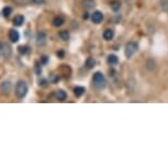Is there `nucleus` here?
Returning <instances> with one entry per match:
<instances>
[{
    "instance_id": "nucleus-15",
    "label": "nucleus",
    "mask_w": 168,
    "mask_h": 168,
    "mask_svg": "<svg viewBox=\"0 0 168 168\" xmlns=\"http://www.w3.org/2000/svg\"><path fill=\"white\" fill-rule=\"evenodd\" d=\"M85 91H86V89L84 87H75L74 88V93L76 97H81L85 93Z\"/></svg>"
},
{
    "instance_id": "nucleus-4",
    "label": "nucleus",
    "mask_w": 168,
    "mask_h": 168,
    "mask_svg": "<svg viewBox=\"0 0 168 168\" xmlns=\"http://www.w3.org/2000/svg\"><path fill=\"white\" fill-rule=\"evenodd\" d=\"M12 53L11 46L6 42H0V54L4 56V59H9Z\"/></svg>"
},
{
    "instance_id": "nucleus-26",
    "label": "nucleus",
    "mask_w": 168,
    "mask_h": 168,
    "mask_svg": "<svg viewBox=\"0 0 168 168\" xmlns=\"http://www.w3.org/2000/svg\"><path fill=\"white\" fill-rule=\"evenodd\" d=\"M86 18H88V15H87V13L86 15H84V19H86Z\"/></svg>"
},
{
    "instance_id": "nucleus-18",
    "label": "nucleus",
    "mask_w": 168,
    "mask_h": 168,
    "mask_svg": "<svg viewBox=\"0 0 168 168\" xmlns=\"http://www.w3.org/2000/svg\"><path fill=\"white\" fill-rule=\"evenodd\" d=\"M18 52L21 54V55H25V54L29 52V47L25 46V45H21V46L18 47Z\"/></svg>"
},
{
    "instance_id": "nucleus-12",
    "label": "nucleus",
    "mask_w": 168,
    "mask_h": 168,
    "mask_svg": "<svg viewBox=\"0 0 168 168\" xmlns=\"http://www.w3.org/2000/svg\"><path fill=\"white\" fill-rule=\"evenodd\" d=\"M52 24L55 28H59V26H62V25L64 24V19L62 18V17H55L53 19V21H52Z\"/></svg>"
},
{
    "instance_id": "nucleus-23",
    "label": "nucleus",
    "mask_w": 168,
    "mask_h": 168,
    "mask_svg": "<svg viewBox=\"0 0 168 168\" xmlns=\"http://www.w3.org/2000/svg\"><path fill=\"white\" fill-rule=\"evenodd\" d=\"M31 1L35 4H45V0H31Z\"/></svg>"
},
{
    "instance_id": "nucleus-19",
    "label": "nucleus",
    "mask_w": 168,
    "mask_h": 168,
    "mask_svg": "<svg viewBox=\"0 0 168 168\" xmlns=\"http://www.w3.org/2000/svg\"><path fill=\"white\" fill-rule=\"evenodd\" d=\"M59 37L64 41H68L69 40V33L67 31H62V32H59Z\"/></svg>"
},
{
    "instance_id": "nucleus-21",
    "label": "nucleus",
    "mask_w": 168,
    "mask_h": 168,
    "mask_svg": "<svg viewBox=\"0 0 168 168\" xmlns=\"http://www.w3.org/2000/svg\"><path fill=\"white\" fill-rule=\"evenodd\" d=\"M161 9L165 12H168V0H161Z\"/></svg>"
},
{
    "instance_id": "nucleus-10",
    "label": "nucleus",
    "mask_w": 168,
    "mask_h": 168,
    "mask_svg": "<svg viewBox=\"0 0 168 168\" xmlns=\"http://www.w3.org/2000/svg\"><path fill=\"white\" fill-rule=\"evenodd\" d=\"M113 36H114V32H113V30H111V29L104 30L103 39L106 40V41H111V40L113 39Z\"/></svg>"
},
{
    "instance_id": "nucleus-13",
    "label": "nucleus",
    "mask_w": 168,
    "mask_h": 168,
    "mask_svg": "<svg viewBox=\"0 0 168 168\" xmlns=\"http://www.w3.org/2000/svg\"><path fill=\"white\" fill-rule=\"evenodd\" d=\"M121 2L120 1H118V0H115V1H113V2H111L110 7L111 9L114 11V12H118V11H120V9H121Z\"/></svg>"
},
{
    "instance_id": "nucleus-14",
    "label": "nucleus",
    "mask_w": 168,
    "mask_h": 168,
    "mask_svg": "<svg viewBox=\"0 0 168 168\" xmlns=\"http://www.w3.org/2000/svg\"><path fill=\"white\" fill-rule=\"evenodd\" d=\"M146 68L148 70H154L155 68H156V62L150 58V59H147L146 61Z\"/></svg>"
},
{
    "instance_id": "nucleus-20",
    "label": "nucleus",
    "mask_w": 168,
    "mask_h": 168,
    "mask_svg": "<svg viewBox=\"0 0 168 168\" xmlns=\"http://www.w3.org/2000/svg\"><path fill=\"white\" fill-rule=\"evenodd\" d=\"M84 4L87 8H92L95 6V0H84Z\"/></svg>"
},
{
    "instance_id": "nucleus-22",
    "label": "nucleus",
    "mask_w": 168,
    "mask_h": 168,
    "mask_svg": "<svg viewBox=\"0 0 168 168\" xmlns=\"http://www.w3.org/2000/svg\"><path fill=\"white\" fill-rule=\"evenodd\" d=\"M87 67L88 68H91L95 66V59H92V58H88V61H87Z\"/></svg>"
},
{
    "instance_id": "nucleus-11",
    "label": "nucleus",
    "mask_w": 168,
    "mask_h": 168,
    "mask_svg": "<svg viewBox=\"0 0 168 168\" xmlns=\"http://www.w3.org/2000/svg\"><path fill=\"white\" fill-rule=\"evenodd\" d=\"M107 62L109 65H117L119 63V58L117 55H114V54H110L107 58Z\"/></svg>"
},
{
    "instance_id": "nucleus-9",
    "label": "nucleus",
    "mask_w": 168,
    "mask_h": 168,
    "mask_svg": "<svg viewBox=\"0 0 168 168\" xmlns=\"http://www.w3.org/2000/svg\"><path fill=\"white\" fill-rule=\"evenodd\" d=\"M12 22H13V25H15V26H21V25L24 23V17L21 15H15Z\"/></svg>"
},
{
    "instance_id": "nucleus-17",
    "label": "nucleus",
    "mask_w": 168,
    "mask_h": 168,
    "mask_svg": "<svg viewBox=\"0 0 168 168\" xmlns=\"http://www.w3.org/2000/svg\"><path fill=\"white\" fill-rule=\"evenodd\" d=\"M11 12H12V8L10 7H4L2 9V15H4V18H8L11 15Z\"/></svg>"
},
{
    "instance_id": "nucleus-8",
    "label": "nucleus",
    "mask_w": 168,
    "mask_h": 168,
    "mask_svg": "<svg viewBox=\"0 0 168 168\" xmlns=\"http://www.w3.org/2000/svg\"><path fill=\"white\" fill-rule=\"evenodd\" d=\"M9 39L11 40V42H13V43H17L20 39V34L17 30H10V32H9Z\"/></svg>"
},
{
    "instance_id": "nucleus-5",
    "label": "nucleus",
    "mask_w": 168,
    "mask_h": 168,
    "mask_svg": "<svg viewBox=\"0 0 168 168\" xmlns=\"http://www.w3.org/2000/svg\"><path fill=\"white\" fill-rule=\"evenodd\" d=\"M91 21L95 24H99V23L103 21V15L101 13L100 11H95L91 15Z\"/></svg>"
},
{
    "instance_id": "nucleus-16",
    "label": "nucleus",
    "mask_w": 168,
    "mask_h": 168,
    "mask_svg": "<svg viewBox=\"0 0 168 168\" xmlns=\"http://www.w3.org/2000/svg\"><path fill=\"white\" fill-rule=\"evenodd\" d=\"M56 98H57L58 100L64 101L67 98V95H66V92H65L64 90H57L56 91Z\"/></svg>"
},
{
    "instance_id": "nucleus-2",
    "label": "nucleus",
    "mask_w": 168,
    "mask_h": 168,
    "mask_svg": "<svg viewBox=\"0 0 168 168\" xmlns=\"http://www.w3.org/2000/svg\"><path fill=\"white\" fill-rule=\"evenodd\" d=\"M92 81H93L95 87L98 88V89H102V88H104V87H106V82H107L106 81V78H104L103 74L100 72L95 73V75H93V77H92Z\"/></svg>"
},
{
    "instance_id": "nucleus-6",
    "label": "nucleus",
    "mask_w": 168,
    "mask_h": 168,
    "mask_svg": "<svg viewBox=\"0 0 168 168\" xmlns=\"http://www.w3.org/2000/svg\"><path fill=\"white\" fill-rule=\"evenodd\" d=\"M45 43H46V34H45V32H43V31L37 32V34H36V44L39 46H43V45H45Z\"/></svg>"
},
{
    "instance_id": "nucleus-1",
    "label": "nucleus",
    "mask_w": 168,
    "mask_h": 168,
    "mask_svg": "<svg viewBox=\"0 0 168 168\" xmlns=\"http://www.w3.org/2000/svg\"><path fill=\"white\" fill-rule=\"evenodd\" d=\"M28 85H26V82L24 80H19L17 82V86H15V95L18 97L19 99H23L25 96H26V93H28Z\"/></svg>"
},
{
    "instance_id": "nucleus-7",
    "label": "nucleus",
    "mask_w": 168,
    "mask_h": 168,
    "mask_svg": "<svg viewBox=\"0 0 168 168\" xmlns=\"http://www.w3.org/2000/svg\"><path fill=\"white\" fill-rule=\"evenodd\" d=\"M0 90H1V92L4 93V95H8V93L10 92L11 90V84L10 81H4L1 85H0Z\"/></svg>"
},
{
    "instance_id": "nucleus-25",
    "label": "nucleus",
    "mask_w": 168,
    "mask_h": 168,
    "mask_svg": "<svg viewBox=\"0 0 168 168\" xmlns=\"http://www.w3.org/2000/svg\"><path fill=\"white\" fill-rule=\"evenodd\" d=\"M47 62V58H46V56H45V57L43 58V63H46Z\"/></svg>"
},
{
    "instance_id": "nucleus-24",
    "label": "nucleus",
    "mask_w": 168,
    "mask_h": 168,
    "mask_svg": "<svg viewBox=\"0 0 168 168\" xmlns=\"http://www.w3.org/2000/svg\"><path fill=\"white\" fill-rule=\"evenodd\" d=\"M57 55L59 56V58H63V57H64L65 53L63 52V51H59V52H57Z\"/></svg>"
},
{
    "instance_id": "nucleus-3",
    "label": "nucleus",
    "mask_w": 168,
    "mask_h": 168,
    "mask_svg": "<svg viewBox=\"0 0 168 168\" xmlns=\"http://www.w3.org/2000/svg\"><path fill=\"white\" fill-rule=\"evenodd\" d=\"M137 48H139V46H137V43L133 42V41H130V42H128V43H126V45H125V51H124L125 56H126L128 58H131L133 55L136 53Z\"/></svg>"
}]
</instances>
